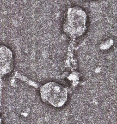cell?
<instances>
[{
  "label": "cell",
  "instance_id": "6da1fadb",
  "mask_svg": "<svg viewBox=\"0 0 117 124\" xmlns=\"http://www.w3.org/2000/svg\"><path fill=\"white\" fill-rule=\"evenodd\" d=\"M41 96L43 100L56 107L62 106L67 98V92L65 88L58 83L51 82L41 86Z\"/></svg>",
  "mask_w": 117,
  "mask_h": 124
},
{
  "label": "cell",
  "instance_id": "7a4b0ae2",
  "mask_svg": "<svg viewBox=\"0 0 117 124\" xmlns=\"http://www.w3.org/2000/svg\"><path fill=\"white\" fill-rule=\"evenodd\" d=\"M13 63L11 50L4 45H0V76L11 71L13 68Z\"/></svg>",
  "mask_w": 117,
  "mask_h": 124
}]
</instances>
